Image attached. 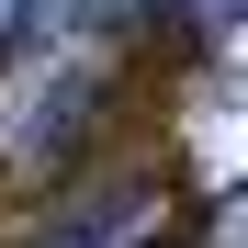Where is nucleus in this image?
I'll return each instance as SVG.
<instances>
[{"mask_svg": "<svg viewBox=\"0 0 248 248\" xmlns=\"http://www.w3.org/2000/svg\"><path fill=\"white\" fill-rule=\"evenodd\" d=\"M12 23H23V0H0V34H12Z\"/></svg>", "mask_w": 248, "mask_h": 248, "instance_id": "1", "label": "nucleus"}]
</instances>
